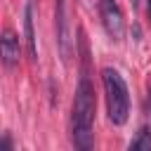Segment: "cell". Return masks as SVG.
I'll return each instance as SVG.
<instances>
[{"label":"cell","mask_w":151,"mask_h":151,"mask_svg":"<svg viewBox=\"0 0 151 151\" xmlns=\"http://www.w3.org/2000/svg\"><path fill=\"white\" fill-rule=\"evenodd\" d=\"M94 87L90 83L87 76L80 78L78 87H76V97H73V116H71V127H73V144L80 151H87L94 146V132H92V123H94Z\"/></svg>","instance_id":"cell-1"},{"label":"cell","mask_w":151,"mask_h":151,"mask_svg":"<svg viewBox=\"0 0 151 151\" xmlns=\"http://www.w3.org/2000/svg\"><path fill=\"white\" fill-rule=\"evenodd\" d=\"M101 83H104V92H106L109 118H111L113 125H123L127 120V113H130V92H127V85H125L123 76L116 68H104L101 71Z\"/></svg>","instance_id":"cell-2"},{"label":"cell","mask_w":151,"mask_h":151,"mask_svg":"<svg viewBox=\"0 0 151 151\" xmlns=\"http://www.w3.org/2000/svg\"><path fill=\"white\" fill-rule=\"evenodd\" d=\"M54 26H57V45L64 64H71L73 57V40L68 28V14H66V0H54Z\"/></svg>","instance_id":"cell-3"},{"label":"cell","mask_w":151,"mask_h":151,"mask_svg":"<svg viewBox=\"0 0 151 151\" xmlns=\"http://www.w3.org/2000/svg\"><path fill=\"white\" fill-rule=\"evenodd\" d=\"M99 14H101V24H104L106 33L113 40H120L125 35V19H123L118 2L116 0H99Z\"/></svg>","instance_id":"cell-4"},{"label":"cell","mask_w":151,"mask_h":151,"mask_svg":"<svg viewBox=\"0 0 151 151\" xmlns=\"http://www.w3.org/2000/svg\"><path fill=\"white\" fill-rule=\"evenodd\" d=\"M0 47H2V64H5V68H14L19 64V38H17V33L5 28Z\"/></svg>","instance_id":"cell-5"},{"label":"cell","mask_w":151,"mask_h":151,"mask_svg":"<svg viewBox=\"0 0 151 151\" xmlns=\"http://www.w3.org/2000/svg\"><path fill=\"white\" fill-rule=\"evenodd\" d=\"M24 33H26V50H28V59L35 61L38 59V45H35V31H33V2H26L24 9Z\"/></svg>","instance_id":"cell-6"},{"label":"cell","mask_w":151,"mask_h":151,"mask_svg":"<svg viewBox=\"0 0 151 151\" xmlns=\"http://www.w3.org/2000/svg\"><path fill=\"white\" fill-rule=\"evenodd\" d=\"M130 149H134V151H149L151 149V130L149 127H142L137 132V137L130 142Z\"/></svg>","instance_id":"cell-7"},{"label":"cell","mask_w":151,"mask_h":151,"mask_svg":"<svg viewBox=\"0 0 151 151\" xmlns=\"http://www.w3.org/2000/svg\"><path fill=\"white\" fill-rule=\"evenodd\" d=\"M9 146H12V142H9V137H5L2 139V149H9Z\"/></svg>","instance_id":"cell-8"}]
</instances>
